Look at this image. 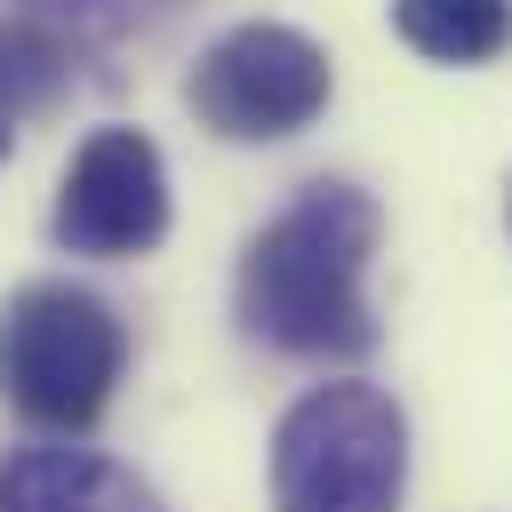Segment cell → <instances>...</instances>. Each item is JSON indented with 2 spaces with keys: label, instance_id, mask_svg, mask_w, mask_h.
<instances>
[{
  "label": "cell",
  "instance_id": "9",
  "mask_svg": "<svg viewBox=\"0 0 512 512\" xmlns=\"http://www.w3.org/2000/svg\"><path fill=\"white\" fill-rule=\"evenodd\" d=\"M16 16L48 24L56 40H104L120 24V0H16Z\"/></svg>",
  "mask_w": 512,
  "mask_h": 512
},
{
  "label": "cell",
  "instance_id": "3",
  "mask_svg": "<svg viewBox=\"0 0 512 512\" xmlns=\"http://www.w3.org/2000/svg\"><path fill=\"white\" fill-rule=\"evenodd\" d=\"M120 368H128V336L104 296L72 280H24L0 304V400L32 432L80 440L112 408Z\"/></svg>",
  "mask_w": 512,
  "mask_h": 512
},
{
  "label": "cell",
  "instance_id": "5",
  "mask_svg": "<svg viewBox=\"0 0 512 512\" xmlns=\"http://www.w3.org/2000/svg\"><path fill=\"white\" fill-rule=\"evenodd\" d=\"M56 240L72 256H144L168 232V160L144 128H88L56 184Z\"/></svg>",
  "mask_w": 512,
  "mask_h": 512
},
{
  "label": "cell",
  "instance_id": "10",
  "mask_svg": "<svg viewBox=\"0 0 512 512\" xmlns=\"http://www.w3.org/2000/svg\"><path fill=\"white\" fill-rule=\"evenodd\" d=\"M0 160H8V120H0Z\"/></svg>",
  "mask_w": 512,
  "mask_h": 512
},
{
  "label": "cell",
  "instance_id": "4",
  "mask_svg": "<svg viewBox=\"0 0 512 512\" xmlns=\"http://www.w3.org/2000/svg\"><path fill=\"white\" fill-rule=\"evenodd\" d=\"M328 48L296 24H232L184 80V104L224 144H272L328 112Z\"/></svg>",
  "mask_w": 512,
  "mask_h": 512
},
{
  "label": "cell",
  "instance_id": "6",
  "mask_svg": "<svg viewBox=\"0 0 512 512\" xmlns=\"http://www.w3.org/2000/svg\"><path fill=\"white\" fill-rule=\"evenodd\" d=\"M0 512H160V496L128 464L56 440L0 456Z\"/></svg>",
  "mask_w": 512,
  "mask_h": 512
},
{
  "label": "cell",
  "instance_id": "11",
  "mask_svg": "<svg viewBox=\"0 0 512 512\" xmlns=\"http://www.w3.org/2000/svg\"><path fill=\"white\" fill-rule=\"evenodd\" d=\"M504 224H512V200H504Z\"/></svg>",
  "mask_w": 512,
  "mask_h": 512
},
{
  "label": "cell",
  "instance_id": "7",
  "mask_svg": "<svg viewBox=\"0 0 512 512\" xmlns=\"http://www.w3.org/2000/svg\"><path fill=\"white\" fill-rule=\"evenodd\" d=\"M392 32L432 64H488L512 40V0H392Z\"/></svg>",
  "mask_w": 512,
  "mask_h": 512
},
{
  "label": "cell",
  "instance_id": "2",
  "mask_svg": "<svg viewBox=\"0 0 512 512\" xmlns=\"http://www.w3.org/2000/svg\"><path fill=\"white\" fill-rule=\"evenodd\" d=\"M408 416L384 384L336 376L272 424V512H400Z\"/></svg>",
  "mask_w": 512,
  "mask_h": 512
},
{
  "label": "cell",
  "instance_id": "8",
  "mask_svg": "<svg viewBox=\"0 0 512 512\" xmlns=\"http://www.w3.org/2000/svg\"><path fill=\"white\" fill-rule=\"evenodd\" d=\"M72 80V40H56L48 24L32 16H0V120H24V112H48Z\"/></svg>",
  "mask_w": 512,
  "mask_h": 512
},
{
  "label": "cell",
  "instance_id": "1",
  "mask_svg": "<svg viewBox=\"0 0 512 512\" xmlns=\"http://www.w3.org/2000/svg\"><path fill=\"white\" fill-rule=\"evenodd\" d=\"M384 240V208L360 184H304L232 272V312L264 352L288 360H368L376 352V304H368V256Z\"/></svg>",
  "mask_w": 512,
  "mask_h": 512
}]
</instances>
